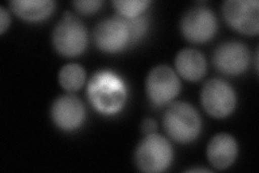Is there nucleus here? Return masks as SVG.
I'll list each match as a JSON object with an SVG mask.
<instances>
[{"instance_id": "obj_1", "label": "nucleus", "mask_w": 259, "mask_h": 173, "mask_svg": "<svg viewBox=\"0 0 259 173\" xmlns=\"http://www.w3.org/2000/svg\"><path fill=\"white\" fill-rule=\"evenodd\" d=\"M87 94L97 113L112 116L122 111L126 104L127 87L116 73L99 71L89 80Z\"/></svg>"}, {"instance_id": "obj_2", "label": "nucleus", "mask_w": 259, "mask_h": 173, "mask_svg": "<svg viewBox=\"0 0 259 173\" xmlns=\"http://www.w3.org/2000/svg\"><path fill=\"white\" fill-rule=\"evenodd\" d=\"M166 135L181 144L196 141L202 131V119L198 110L188 102L168 104L162 117Z\"/></svg>"}, {"instance_id": "obj_3", "label": "nucleus", "mask_w": 259, "mask_h": 173, "mask_svg": "<svg viewBox=\"0 0 259 173\" xmlns=\"http://www.w3.org/2000/svg\"><path fill=\"white\" fill-rule=\"evenodd\" d=\"M173 158L172 144L165 136L157 132L145 135L134 152V162L137 169L146 173L166 171L171 167Z\"/></svg>"}, {"instance_id": "obj_4", "label": "nucleus", "mask_w": 259, "mask_h": 173, "mask_svg": "<svg viewBox=\"0 0 259 173\" xmlns=\"http://www.w3.org/2000/svg\"><path fill=\"white\" fill-rule=\"evenodd\" d=\"M55 51L64 57H76L88 47V30L83 22L69 11L64 12L52 32Z\"/></svg>"}, {"instance_id": "obj_5", "label": "nucleus", "mask_w": 259, "mask_h": 173, "mask_svg": "<svg viewBox=\"0 0 259 173\" xmlns=\"http://www.w3.org/2000/svg\"><path fill=\"white\" fill-rule=\"evenodd\" d=\"M94 41L102 52L116 54L134 45L130 20L115 15L97 24L94 29Z\"/></svg>"}, {"instance_id": "obj_6", "label": "nucleus", "mask_w": 259, "mask_h": 173, "mask_svg": "<svg viewBox=\"0 0 259 173\" xmlns=\"http://www.w3.org/2000/svg\"><path fill=\"white\" fill-rule=\"evenodd\" d=\"M145 89L150 103L161 107L171 104L175 100L182 90V82L172 67L161 64L148 73Z\"/></svg>"}, {"instance_id": "obj_7", "label": "nucleus", "mask_w": 259, "mask_h": 173, "mask_svg": "<svg viewBox=\"0 0 259 173\" xmlns=\"http://www.w3.org/2000/svg\"><path fill=\"white\" fill-rule=\"evenodd\" d=\"M201 104L210 117L227 118L236 110L238 97L236 90L228 81L213 78L206 81L201 90Z\"/></svg>"}, {"instance_id": "obj_8", "label": "nucleus", "mask_w": 259, "mask_h": 173, "mask_svg": "<svg viewBox=\"0 0 259 173\" xmlns=\"http://www.w3.org/2000/svg\"><path fill=\"white\" fill-rule=\"evenodd\" d=\"M218 29L215 13L206 7H194L186 11L181 20V31L191 44L203 45L212 40Z\"/></svg>"}, {"instance_id": "obj_9", "label": "nucleus", "mask_w": 259, "mask_h": 173, "mask_svg": "<svg viewBox=\"0 0 259 173\" xmlns=\"http://www.w3.org/2000/svg\"><path fill=\"white\" fill-rule=\"evenodd\" d=\"M222 13L228 25L242 35L256 36L259 32V3L257 0H227Z\"/></svg>"}, {"instance_id": "obj_10", "label": "nucleus", "mask_w": 259, "mask_h": 173, "mask_svg": "<svg viewBox=\"0 0 259 173\" xmlns=\"http://www.w3.org/2000/svg\"><path fill=\"white\" fill-rule=\"evenodd\" d=\"M250 62L248 48L238 40H229L218 46L213 53V63L218 72L227 76L245 73Z\"/></svg>"}, {"instance_id": "obj_11", "label": "nucleus", "mask_w": 259, "mask_h": 173, "mask_svg": "<svg viewBox=\"0 0 259 173\" xmlns=\"http://www.w3.org/2000/svg\"><path fill=\"white\" fill-rule=\"evenodd\" d=\"M51 119L56 128L66 132L78 130L85 121V107L79 97L64 94L56 97L51 105Z\"/></svg>"}, {"instance_id": "obj_12", "label": "nucleus", "mask_w": 259, "mask_h": 173, "mask_svg": "<svg viewBox=\"0 0 259 173\" xmlns=\"http://www.w3.org/2000/svg\"><path fill=\"white\" fill-rule=\"evenodd\" d=\"M239 154L237 140L229 133H217L206 147V157L208 162L216 170H226L236 161Z\"/></svg>"}, {"instance_id": "obj_13", "label": "nucleus", "mask_w": 259, "mask_h": 173, "mask_svg": "<svg viewBox=\"0 0 259 173\" xmlns=\"http://www.w3.org/2000/svg\"><path fill=\"white\" fill-rule=\"evenodd\" d=\"M174 63L177 75L190 82L201 80L206 74V59L203 53L197 49H182L176 54Z\"/></svg>"}, {"instance_id": "obj_14", "label": "nucleus", "mask_w": 259, "mask_h": 173, "mask_svg": "<svg viewBox=\"0 0 259 173\" xmlns=\"http://www.w3.org/2000/svg\"><path fill=\"white\" fill-rule=\"evenodd\" d=\"M11 11L21 20L39 23L48 20L55 11L53 0H13L9 3Z\"/></svg>"}, {"instance_id": "obj_15", "label": "nucleus", "mask_w": 259, "mask_h": 173, "mask_svg": "<svg viewBox=\"0 0 259 173\" xmlns=\"http://www.w3.org/2000/svg\"><path fill=\"white\" fill-rule=\"evenodd\" d=\"M59 84L68 93L79 91L87 82L85 70L78 63L65 64L59 72Z\"/></svg>"}, {"instance_id": "obj_16", "label": "nucleus", "mask_w": 259, "mask_h": 173, "mask_svg": "<svg viewBox=\"0 0 259 173\" xmlns=\"http://www.w3.org/2000/svg\"><path fill=\"white\" fill-rule=\"evenodd\" d=\"M150 4L151 2L149 0H115L112 2L117 15L124 19H135L142 16L148 9Z\"/></svg>"}, {"instance_id": "obj_17", "label": "nucleus", "mask_w": 259, "mask_h": 173, "mask_svg": "<svg viewBox=\"0 0 259 173\" xmlns=\"http://www.w3.org/2000/svg\"><path fill=\"white\" fill-rule=\"evenodd\" d=\"M71 5L80 14L91 15L100 11L103 2L101 0H76V2H72Z\"/></svg>"}, {"instance_id": "obj_18", "label": "nucleus", "mask_w": 259, "mask_h": 173, "mask_svg": "<svg viewBox=\"0 0 259 173\" xmlns=\"http://www.w3.org/2000/svg\"><path fill=\"white\" fill-rule=\"evenodd\" d=\"M11 24V18L10 14L6 10L4 6L0 7V34H4V32L10 27Z\"/></svg>"}, {"instance_id": "obj_19", "label": "nucleus", "mask_w": 259, "mask_h": 173, "mask_svg": "<svg viewBox=\"0 0 259 173\" xmlns=\"http://www.w3.org/2000/svg\"><path fill=\"white\" fill-rule=\"evenodd\" d=\"M157 129H158L157 122L155 119H152V118H146L141 123V130L145 135L157 132Z\"/></svg>"}, {"instance_id": "obj_20", "label": "nucleus", "mask_w": 259, "mask_h": 173, "mask_svg": "<svg viewBox=\"0 0 259 173\" xmlns=\"http://www.w3.org/2000/svg\"><path fill=\"white\" fill-rule=\"evenodd\" d=\"M186 172H210V170L203 169V168H192V169H188Z\"/></svg>"}]
</instances>
